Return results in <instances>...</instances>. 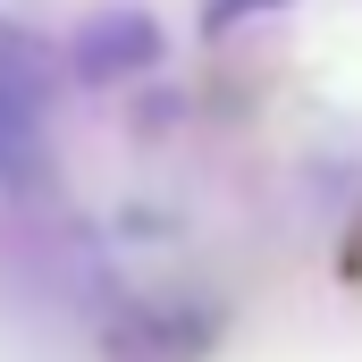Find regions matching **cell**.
Listing matches in <instances>:
<instances>
[{
  "mask_svg": "<svg viewBox=\"0 0 362 362\" xmlns=\"http://www.w3.org/2000/svg\"><path fill=\"white\" fill-rule=\"evenodd\" d=\"M135 59H152V25L127 8V17H110V25H85V68L93 76H118V68H135Z\"/></svg>",
  "mask_w": 362,
  "mask_h": 362,
  "instance_id": "1",
  "label": "cell"
}]
</instances>
